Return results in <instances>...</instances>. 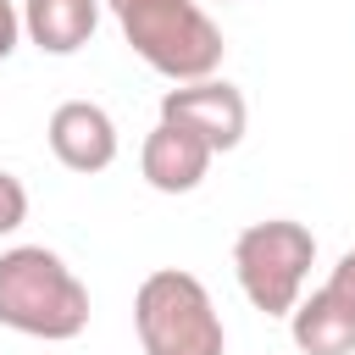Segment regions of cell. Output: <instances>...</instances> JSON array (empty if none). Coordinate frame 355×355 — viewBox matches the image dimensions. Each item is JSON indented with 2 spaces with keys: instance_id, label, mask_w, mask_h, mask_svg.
Masks as SVG:
<instances>
[{
  "instance_id": "277c9868",
  "label": "cell",
  "mask_w": 355,
  "mask_h": 355,
  "mask_svg": "<svg viewBox=\"0 0 355 355\" xmlns=\"http://www.w3.org/2000/svg\"><path fill=\"white\" fill-rule=\"evenodd\" d=\"M311 261H316V239H311V227L283 222V216L244 227V233H239V244H233L239 283H244L250 305H255V311H266V316L294 311V300H300V283H305Z\"/></svg>"
},
{
  "instance_id": "4fadbf2b",
  "label": "cell",
  "mask_w": 355,
  "mask_h": 355,
  "mask_svg": "<svg viewBox=\"0 0 355 355\" xmlns=\"http://www.w3.org/2000/svg\"><path fill=\"white\" fill-rule=\"evenodd\" d=\"M128 6H133V0H111V11H128Z\"/></svg>"
},
{
  "instance_id": "6da1fadb",
  "label": "cell",
  "mask_w": 355,
  "mask_h": 355,
  "mask_svg": "<svg viewBox=\"0 0 355 355\" xmlns=\"http://www.w3.org/2000/svg\"><path fill=\"white\" fill-rule=\"evenodd\" d=\"M0 322L28 338H78L89 327V288L61 266V255L22 244L0 255Z\"/></svg>"
},
{
  "instance_id": "3957f363",
  "label": "cell",
  "mask_w": 355,
  "mask_h": 355,
  "mask_svg": "<svg viewBox=\"0 0 355 355\" xmlns=\"http://www.w3.org/2000/svg\"><path fill=\"white\" fill-rule=\"evenodd\" d=\"M133 327L144 355H222V316L200 277L161 266L139 283Z\"/></svg>"
},
{
  "instance_id": "52a82bcc",
  "label": "cell",
  "mask_w": 355,
  "mask_h": 355,
  "mask_svg": "<svg viewBox=\"0 0 355 355\" xmlns=\"http://www.w3.org/2000/svg\"><path fill=\"white\" fill-rule=\"evenodd\" d=\"M205 166H211V150H205L189 128H178V122H161V128L144 139V183L161 189V194H189V189H200Z\"/></svg>"
},
{
  "instance_id": "5b68a950",
  "label": "cell",
  "mask_w": 355,
  "mask_h": 355,
  "mask_svg": "<svg viewBox=\"0 0 355 355\" xmlns=\"http://www.w3.org/2000/svg\"><path fill=\"white\" fill-rule=\"evenodd\" d=\"M161 122H178L189 128L211 155L216 150H233L244 139V94L233 83H216V78H200L189 89H172L161 100Z\"/></svg>"
},
{
  "instance_id": "8fae6325",
  "label": "cell",
  "mask_w": 355,
  "mask_h": 355,
  "mask_svg": "<svg viewBox=\"0 0 355 355\" xmlns=\"http://www.w3.org/2000/svg\"><path fill=\"white\" fill-rule=\"evenodd\" d=\"M327 294H338V300L355 311V250H349V255L333 266V283H327Z\"/></svg>"
},
{
  "instance_id": "30bf717a",
  "label": "cell",
  "mask_w": 355,
  "mask_h": 355,
  "mask_svg": "<svg viewBox=\"0 0 355 355\" xmlns=\"http://www.w3.org/2000/svg\"><path fill=\"white\" fill-rule=\"evenodd\" d=\"M22 216H28V194H22V183L11 172H0V233L22 227Z\"/></svg>"
},
{
  "instance_id": "8992f818",
  "label": "cell",
  "mask_w": 355,
  "mask_h": 355,
  "mask_svg": "<svg viewBox=\"0 0 355 355\" xmlns=\"http://www.w3.org/2000/svg\"><path fill=\"white\" fill-rule=\"evenodd\" d=\"M50 150L67 172H105L116 161V128L100 105L89 100H67L50 116Z\"/></svg>"
},
{
  "instance_id": "7c38bea8",
  "label": "cell",
  "mask_w": 355,
  "mask_h": 355,
  "mask_svg": "<svg viewBox=\"0 0 355 355\" xmlns=\"http://www.w3.org/2000/svg\"><path fill=\"white\" fill-rule=\"evenodd\" d=\"M17 50V6L11 0H0V61Z\"/></svg>"
},
{
  "instance_id": "ba28073f",
  "label": "cell",
  "mask_w": 355,
  "mask_h": 355,
  "mask_svg": "<svg viewBox=\"0 0 355 355\" xmlns=\"http://www.w3.org/2000/svg\"><path fill=\"white\" fill-rule=\"evenodd\" d=\"M22 22L44 55H72L100 28V0H28Z\"/></svg>"
},
{
  "instance_id": "9c48e42d",
  "label": "cell",
  "mask_w": 355,
  "mask_h": 355,
  "mask_svg": "<svg viewBox=\"0 0 355 355\" xmlns=\"http://www.w3.org/2000/svg\"><path fill=\"white\" fill-rule=\"evenodd\" d=\"M294 344L305 355H349L355 349V311L338 300V294H311L300 311H294Z\"/></svg>"
},
{
  "instance_id": "7a4b0ae2",
  "label": "cell",
  "mask_w": 355,
  "mask_h": 355,
  "mask_svg": "<svg viewBox=\"0 0 355 355\" xmlns=\"http://www.w3.org/2000/svg\"><path fill=\"white\" fill-rule=\"evenodd\" d=\"M116 17H122V39L178 83H200L222 67V33L194 0H133Z\"/></svg>"
}]
</instances>
